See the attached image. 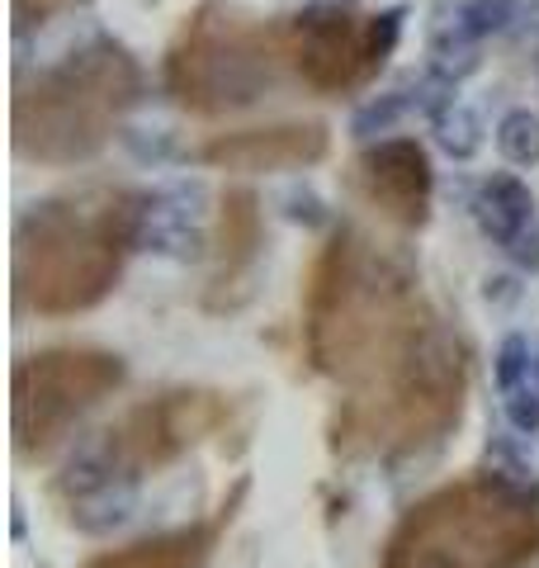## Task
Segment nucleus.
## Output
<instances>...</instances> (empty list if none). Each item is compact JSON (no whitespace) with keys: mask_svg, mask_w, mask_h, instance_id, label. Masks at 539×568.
I'll return each instance as SVG.
<instances>
[{"mask_svg":"<svg viewBox=\"0 0 539 568\" xmlns=\"http://www.w3.org/2000/svg\"><path fill=\"white\" fill-rule=\"evenodd\" d=\"M284 204H289L284 213H289L294 223H303V227L327 223V209H322V200H317V194H308V190H303V194H289V200H284Z\"/></svg>","mask_w":539,"mask_h":568,"instance_id":"5701e85b","label":"nucleus"},{"mask_svg":"<svg viewBox=\"0 0 539 568\" xmlns=\"http://www.w3.org/2000/svg\"><path fill=\"white\" fill-rule=\"evenodd\" d=\"M129 365L100 346H43L10 369V446L20 459H43L67 440L90 407L119 394Z\"/></svg>","mask_w":539,"mask_h":568,"instance_id":"423d86ee","label":"nucleus"},{"mask_svg":"<svg viewBox=\"0 0 539 568\" xmlns=\"http://www.w3.org/2000/svg\"><path fill=\"white\" fill-rule=\"evenodd\" d=\"M142 95L129 48L95 39L58 67L39 71L14 95V152L39 166H81L110 148L119 119Z\"/></svg>","mask_w":539,"mask_h":568,"instance_id":"20e7f679","label":"nucleus"},{"mask_svg":"<svg viewBox=\"0 0 539 568\" xmlns=\"http://www.w3.org/2000/svg\"><path fill=\"white\" fill-rule=\"evenodd\" d=\"M58 6H67V0H14V14H20V29H24V24H33V20H39V14L58 10Z\"/></svg>","mask_w":539,"mask_h":568,"instance_id":"b1692460","label":"nucleus"},{"mask_svg":"<svg viewBox=\"0 0 539 568\" xmlns=\"http://www.w3.org/2000/svg\"><path fill=\"white\" fill-rule=\"evenodd\" d=\"M10 511H14V517H10V536H14V540H24V507L14 503Z\"/></svg>","mask_w":539,"mask_h":568,"instance_id":"393cba45","label":"nucleus"},{"mask_svg":"<svg viewBox=\"0 0 539 568\" xmlns=\"http://www.w3.org/2000/svg\"><path fill=\"white\" fill-rule=\"evenodd\" d=\"M279 67H289L279 29L204 6L166 58V91L190 114L218 119L265 100L279 85Z\"/></svg>","mask_w":539,"mask_h":568,"instance_id":"39448f33","label":"nucleus"},{"mask_svg":"<svg viewBox=\"0 0 539 568\" xmlns=\"http://www.w3.org/2000/svg\"><path fill=\"white\" fill-rule=\"evenodd\" d=\"M327 152H332L327 123L289 119V123H261V129L213 133L194 156L204 166L232 175H279V171H308Z\"/></svg>","mask_w":539,"mask_h":568,"instance_id":"9d476101","label":"nucleus"},{"mask_svg":"<svg viewBox=\"0 0 539 568\" xmlns=\"http://www.w3.org/2000/svg\"><path fill=\"white\" fill-rule=\"evenodd\" d=\"M123 142H129V152L138 156V162H148V166H166V162L180 156L166 129H133V133H123Z\"/></svg>","mask_w":539,"mask_h":568,"instance_id":"4be33fe9","label":"nucleus"},{"mask_svg":"<svg viewBox=\"0 0 539 568\" xmlns=\"http://www.w3.org/2000/svg\"><path fill=\"white\" fill-rule=\"evenodd\" d=\"M200 200L204 194L194 185H175V190H156L148 194V213H142V237L138 246L166 261H200L209 252L204 219H200Z\"/></svg>","mask_w":539,"mask_h":568,"instance_id":"ddd939ff","label":"nucleus"},{"mask_svg":"<svg viewBox=\"0 0 539 568\" xmlns=\"http://www.w3.org/2000/svg\"><path fill=\"white\" fill-rule=\"evenodd\" d=\"M535 375V346L526 332H507L501 336V346L492 355V384L497 394H511V388H520Z\"/></svg>","mask_w":539,"mask_h":568,"instance_id":"a211bd4d","label":"nucleus"},{"mask_svg":"<svg viewBox=\"0 0 539 568\" xmlns=\"http://www.w3.org/2000/svg\"><path fill=\"white\" fill-rule=\"evenodd\" d=\"M148 190L95 185L52 194L14 223V304L33 317H77L114 294L138 252Z\"/></svg>","mask_w":539,"mask_h":568,"instance_id":"f03ea898","label":"nucleus"},{"mask_svg":"<svg viewBox=\"0 0 539 568\" xmlns=\"http://www.w3.org/2000/svg\"><path fill=\"white\" fill-rule=\"evenodd\" d=\"M284 33V58L289 71L317 95H340L379 77L388 52L398 48L403 33V10L388 14H350L340 6L303 10L294 14Z\"/></svg>","mask_w":539,"mask_h":568,"instance_id":"6e6552de","label":"nucleus"},{"mask_svg":"<svg viewBox=\"0 0 539 568\" xmlns=\"http://www.w3.org/2000/svg\"><path fill=\"white\" fill-rule=\"evenodd\" d=\"M539 559V484L478 469L417 497L388 530L379 568H530Z\"/></svg>","mask_w":539,"mask_h":568,"instance_id":"7ed1b4c3","label":"nucleus"},{"mask_svg":"<svg viewBox=\"0 0 539 568\" xmlns=\"http://www.w3.org/2000/svg\"><path fill=\"white\" fill-rule=\"evenodd\" d=\"M455 14H459L464 33H469V39L478 43L482 33L507 29V24H511V14H516V6H511V0H469V6H459Z\"/></svg>","mask_w":539,"mask_h":568,"instance_id":"aec40b11","label":"nucleus"},{"mask_svg":"<svg viewBox=\"0 0 539 568\" xmlns=\"http://www.w3.org/2000/svg\"><path fill=\"white\" fill-rule=\"evenodd\" d=\"M497 152L507 156L511 166H535L539 162V114L535 110H511L497 123Z\"/></svg>","mask_w":539,"mask_h":568,"instance_id":"f3484780","label":"nucleus"},{"mask_svg":"<svg viewBox=\"0 0 539 568\" xmlns=\"http://www.w3.org/2000/svg\"><path fill=\"white\" fill-rule=\"evenodd\" d=\"M501 398H507V422L520 436H535L539 432V379L530 375L526 384L511 388V394H501Z\"/></svg>","mask_w":539,"mask_h":568,"instance_id":"412c9836","label":"nucleus"},{"mask_svg":"<svg viewBox=\"0 0 539 568\" xmlns=\"http://www.w3.org/2000/svg\"><path fill=\"white\" fill-rule=\"evenodd\" d=\"M246 493H251V478H237L232 493L209 511L204 521H190V526L161 530V536L133 540L123 549H110V555H95L85 568H204L213 559V549H218V540L227 536V526L237 521Z\"/></svg>","mask_w":539,"mask_h":568,"instance_id":"f8f14e48","label":"nucleus"},{"mask_svg":"<svg viewBox=\"0 0 539 568\" xmlns=\"http://www.w3.org/2000/svg\"><path fill=\"white\" fill-rule=\"evenodd\" d=\"M71 526L81 530V536H110V530H119L123 521L138 511V484H114L104 493H90L81 497V503H71Z\"/></svg>","mask_w":539,"mask_h":568,"instance_id":"2eb2a0df","label":"nucleus"},{"mask_svg":"<svg viewBox=\"0 0 539 568\" xmlns=\"http://www.w3.org/2000/svg\"><path fill=\"white\" fill-rule=\"evenodd\" d=\"M346 181L355 190V200L374 209L384 223L417 233L430 219V194H436V171L417 138H384L365 148L350 162Z\"/></svg>","mask_w":539,"mask_h":568,"instance_id":"1a4fd4ad","label":"nucleus"},{"mask_svg":"<svg viewBox=\"0 0 539 568\" xmlns=\"http://www.w3.org/2000/svg\"><path fill=\"white\" fill-rule=\"evenodd\" d=\"M303 355L340 388L327 417L336 459H411L455 432L474 351L421 290L411 261L336 227L303 284Z\"/></svg>","mask_w":539,"mask_h":568,"instance_id":"f257e3e1","label":"nucleus"},{"mask_svg":"<svg viewBox=\"0 0 539 568\" xmlns=\"http://www.w3.org/2000/svg\"><path fill=\"white\" fill-rule=\"evenodd\" d=\"M232 417H237V398L227 388L180 384L133 403L119 422L100 432V446L114 459L123 484H142V478H156L171 465H180L204 440L223 436Z\"/></svg>","mask_w":539,"mask_h":568,"instance_id":"0eeeda50","label":"nucleus"},{"mask_svg":"<svg viewBox=\"0 0 539 568\" xmlns=\"http://www.w3.org/2000/svg\"><path fill=\"white\" fill-rule=\"evenodd\" d=\"M265 252V219H261V200L251 190H227L218 200V223L209 237V294L204 308L209 313H232L242 308V298L251 294V275L261 265Z\"/></svg>","mask_w":539,"mask_h":568,"instance_id":"9b49d317","label":"nucleus"},{"mask_svg":"<svg viewBox=\"0 0 539 568\" xmlns=\"http://www.w3.org/2000/svg\"><path fill=\"white\" fill-rule=\"evenodd\" d=\"M407 110H411V100H407V91H388V95H374V100H365L355 110V119H350V133L355 138H384V133H393L398 123L407 119Z\"/></svg>","mask_w":539,"mask_h":568,"instance_id":"6ab92c4d","label":"nucleus"},{"mask_svg":"<svg viewBox=\"0 0 539 568\" xmlns=\"http://www.w3.org/2000/svg\"><path fill=\"white\" fill-rule=\"evenodd\" d=\"M474 219L482 227V237L511 252V246L535 227V194L520 175L492 171L474 194Z\"/></svg>","mask_w":539,"mask_h":568,"instance_id":"4468645a","label":"nucleus"},{"mask_svg":"<svg viewBox=\"0 0 539 568\" xmlns=\"http://www.w3.org/2000/svg\"><path fill=\"white\" fill-rule=\"evenodd\" d=\"M436 142L455 156V162H469V156H478V148H482V119L469 110V104L449 100L436 114Z\"/></svg>","mask_w":539,"mask_h":568,"instance_id":"dca6fc26","label":"nucleus"}]
</instances>
